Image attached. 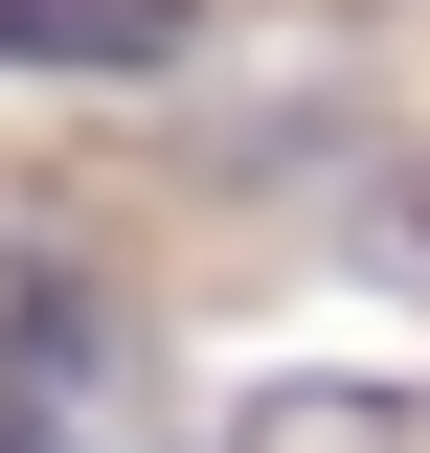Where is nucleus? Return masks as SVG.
<instances>
[{
	"label": "nucleus",
	"mask_w": 430,
	"mask_h": 453,
	"mask_svg": "<svg viewBox=\"0 0 430 453\" xmlns=\"http://www.w3.org/2000/svg\"><path fill=\"white\" fill-rule=\"evenodd\" d=\"M227 453H408V386H272Z\"/></svg>",
	"instance_id": "f03ea898"
},
{
	"label": "nucleus",
	"mask_w": 430,
	"mask_h": 453,
	"mask_svg": "<svg viewBox=\"0 0 430 453\" xmlns=\"http://www.w3.org/2000/svg\"><path fill=\"white\" fill-rule=\"evenodd\" d=\"M408 273H430V204H408Z\"/></svg>",
	"instance_id": "7ed1b4c3"
},
{
	"label": "nucleus",
	"mask_w": 430,
	"mask_h": 453,
	"mask_svg": "<svg viewBox=\"0 0 430 453\" xmlns=\"http://www.w3.org/2000/svg\"><path fill=\"white\" fill-rule=\"evenodd\" d=\"M0 453H181V408H159V340H136V295H91V273L0 295Z\"/></svg>",
	"instance_id": "f257e3e1"
}]
</instances>
